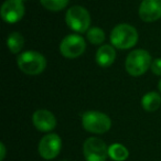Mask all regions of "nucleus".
Wrapping results in <instances>:
<instances>
[{
  "mask_svg": "<svg viewBox=\"0 0 161 161\" xmlns=\"http://www.w3.org/2000/svg\"><path fill=\"white\" fill-rule=\"evenodd\" d=\"M137 41H138V32L132 25L127 23L116 25L110 33V42L117 49H130L136 44Z\"/></svg>",
  "mask_w": 161,
  "mask_h": 161,
  "instance_id": "f257e3e1",
  "label": "nucleus"
},
{
  "mask_svg": "<svg viewBox=\"0 0 161 161\" xmlns=\"http://www.w3.org/2000/svg\"><path fill=\"white\" fill-rule=\"evenodd\" d=\"M18 66L23 73L28 75H38L44 71L47 60L41 53L36 51H25L17 58Z\"/></svg>",
  "mask_w": 161,
  "mask_h": 161,
  "instance_id": "f03ea898",
  "label": "nucleus"
},
{
  "mask_svg": "<svg viewBox=\"0 0 161 161\" xmlns=\"http://www.w3.org/2000/svg\"><path fill=\"white\" fill-rule=\"evenodd\" d=\"M151 63L152 61L149 52L142 49H138L134 50L128 54L125 67L129 75L140 76L148 71V69L151 66Z\"/></svg>",
  "mask_w": 161,
  "mask_h": 161,
  "instance_id": "7ed1b4c3",
  "label": "nucleus"
},
{
  "mask_svg": "<svg viewBox=\"0 0 161 161\" xmlns=\"http://www.w3.org/2000/svg\"><path fill=\"white\" fill-rule=\"evenodd\" d=\"M82 124L87 131L93 132V134H104L110 129L112 120L104 113L90 110L83 115Z\"/></svg>",
  "mask_w": 161,
  "mask_h": 161,
  "instance_id": "20e7f679",
  "label": "nucleus"
},
{
  "mask_svg": "<svg viewBox=\"0 0 161 161\" xmlns=\"http://www.w3.org/2000/svg\"><path fill=\"white\" fill-rule=\"evenodd\" d=\"M65 21L72 30L84 33L88 31L91 25V16L84 7L73 6L67 10L65 14Z\"/></svg>",
  "mask_w": 161,
  "mask_h": 161,
  "instance_id": "39448f33",
  "label": "nucleus"
},
{
  "mask_svg": "<svg viewBox=\"0 0 161 161\" xmlns=\"http://www.w3.org/2000/svg\"><path fill=\"white\" fill-rule=\"evenodd\" d=\"M83 152L86 161H105L108 156V148L102 139L91 137L84 142Z\"/></svg>",
  "mask_w": 161,
  "mask_h": 161,
  "instance_id": "423d86ee",
  "label": "nucleus"
},
{
  "mask_svg": "<svg viewBox=\"0 0 161 161\" xmlns=\"http://www.w3.org/2000/svg\"><path fill=\"white\" fill-rule=\"evenodd\" d=\"M86 49V43L82 36L77 34H69L62 40L60 44V52L67 58H75L80 56Z\"/></svg>",
  "mask_w": 161,
  "mask_h": 161,
  "instance_id": "0eeeda50",
  "label": "nucleus"
},
{
  "mask_svg": "<svg viewBox=\"0 0 161 161\" xmlns=\"http://www.w3.org/2000/svg\"><path fill=\"white\" fill-rule=\"evenodd\" d=\"M62 148V140L56 134H47L40 140L39 153L45 160H51L58 156Z\"/></svg>",
  "mask_w": 161,
  "mask_h": 161,
  "instance_id": "6e6552de",
  "label": "nucleus"
},
{
  "mask_svg": "<svg viewBox=\"0 0 161 161\" xmlns=\"http://www.w3.org/2000/svg\"><path fill=\"white\" fill-rule=\"evenodd\" d=\"M25 16L22 0H6L1 7V17L7 23H16Z\"/></svg>",
  "mask_w": 161,
  "mask_h": 161,
  "instance_id": "1a4fd4ad",
  "label": "nucleus"
},
{
  "mask_svg": "<svg viewBox=\"0 0 161 161\" xmlns=\"http://www.w3.org/2000/svg\"><path fill=\"white\" fill-rule=\"evenodd\" d=\"M139 17L145 22H153L161 18V0H142Z\"/></svg>",
  "mask_w": 161,
  "mask_h": 161,
  "instance_id": "9d476101",
  "label": "nucleus"
},
{
  "mask_svg": "<svg viewBox=\"0 0 161 161\" xmlns=\"http://www.w3.org/2000/svg\"><path fill=\"white\" fill-rule=\"evenodd\" d=\"M32 123L38 130L43 132L51 131L55 128L56 119L51 112L47 109H39L32 116Z\"/></svg>",
  "mask_w": 161,
  "mask_h": 161,
  "instance_id": "9b49d317",
  "label": "nucleus"
},
{
  "mask_svg": "<svg viewBox=\"0 0 161 161\" xmlns=\"http://www.w3.org/2000/svg\"><path fill=\"white\" fill-rule=\"evenodd\" d=\"M116 58V51L112 45H102L96 52V62L103 67H107L114 63Z\"/></svg>",
  "mask_w": 161,
  "mask_h": 161,
  "instance_id": "f8f14e48",
  "label": "nucleus"
},
{
  "mask_svg": "<svg viewBox=\"0 0 161 161\" xmlns=\"http://www.w3.org/2000/svg\"><path fill=\"white\" fill-rule=\"evenodd\" d=\"M161 105V97L158 93L149 92L141 99V106L147 112H154Z\"/></svg>",
  "mask_w": 161,
  "mask_h": 161,
  "instance_id": "ddd939ff",
  "label": "nucleus"
},
{
  "mask_svg": "<svg viewBox=\"0 0 161 161\" xmlns=\"http://www.w3.org/2000/svg\"><path fill=\"white\" fill-rule=\"evenodd\" d=\"M23 44H25V39H23L21 33H19V32H12V33H10L8 36L7 45L11 53L14 54L19 53L21 51V49L23 47Z\"/></svg>",
  "mask_w": 161,
  "mask_h": 161,
  "instance_id": "4468645a",
  "label": "nucleus"
},
{
  "mask_svg": "<svg viewBox=\"0 0 161 161\" xmlns=\"http://www.w3.org/2000/svg\"><path fill=\"white\" fill-rule=\"evenodd\" d=\"M108 156L115 161H124L128 158L129 151L125 146L120 143H114L108 147Z\"/></svg>",
  "mask_w": 161,
  "mask_h": 161,
  "instance_id": "2eb2a0df",
  "label": "nucleus"
},
{
  "mask_svg": "<svg viewBox=\"0 0 161 161\" xmlns=\"http://www.w3.org/2000/svg\"><path fill=\"white\" fill-rule=\"evenodd\" d=\"M86 36H87V40L92 44H102L105 41V33L98 27H94L88 29Z\"/></svg>",
  "mask_w": 161,
  "mask_h": 161,
  "instance_id": "dca6fc26",
  "label": "nucleus"
},
{
  "mask_svg": "<svg viewBox=\"0 0 161 161\" xmlns=\"http://www.w3.org/2000/svg\"><path fill=\"white\" fill-rule=\"evenodd\" d=\"M41 5L50 11H60L69 3V0H40Z\"/></svg>",
  "mask_w": 161,
  "mask_h": 161,
  "instance_id": "f3484780",
  "label": "nucleus"
},
{
  "mask_svg": "<svg viewBox=\"0 0 161 161\" xmlns=\"http://www.w3.org/2000/svg\"><path fill=\"white\" fill-rule=\"evenodd\" d=\"M150 67H151V71L153 72V74L161 76V58H156L154 61H152Z\"/></svg>",
  "mask_w": 161,
  "mask_h": 161,
  "instance_id": "a211bd4d",
  "label": "nucleus"
},
{
  "mask_svg": "<svg viewBox=\"0 0 161 161\" xmlns=\"http://www.w3.org/2000/svg\"><path fill=\"white\" fill-rule=\"evenodd\" d=\"M0 148H1V157H0V159H1V161H3V159H5V156H6V147L3 142L0 143Z\"/></svg>",
  "mask_w": 161,
  "mask_h": 161,
  "instance_id": "6ab92c4d",
  "label": "nucleus"
},
{
  "mask_svg": "<svg viewBox=\"0 0 161 161\" xmlns=\"http://www.w3.org/2000/svg\"><path fill=\"white\" fill-rule=\"evenodd\" d=\"M158 86H159V91H160V92H161V80H160V82H159Z\"/></svg>",
  "mask_w": 161,
  "mask_h": 161,
  "instance_id": "aec40b11",
  "label": "nucleus"
},
{
  "mask_svg": "<svg viewBox=\"0 0 161 161\" xmlns=\"http://www.w3.org/2000/svg\"><path fill=\"white\" fill-rule=\"evenodd\" d=\"M22 1H25V0H22Z\"/></svg>",
  "mask_w": 161,
  "mask_h": 161,
  "instance_id": "412c9836",
  "label": "nucleus"
}]
</instances>
